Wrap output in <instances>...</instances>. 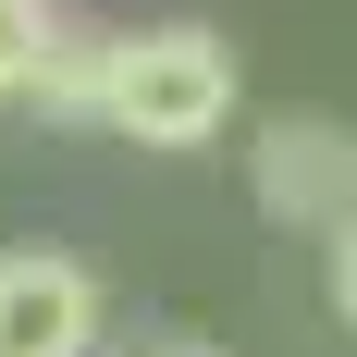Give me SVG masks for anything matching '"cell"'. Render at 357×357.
Wrapping results in <instances>:
<instances>
[{"instance_id": "6da1fadb", "label": "cell", "mask_w": 357, "mask_h": 357, "mask_svg": "<svg viewBox=\"0 0 357 357\" xmlns=\"http://www.w3.org/2000/svg\"><path fill=\"white\" fill-rule=\"evenodd\" d=\"M234 123V37L222 25H136L111 62V136L136 148H210Z\"/></svg>"}, {"instance_id": "7a4b0ae2", "label": "cell", "mask_w": 357, "mask_h": 357, "mask_svg": "<svg viewBox=\"0 0 357 357\" xmlns=\"http://www.w3.org/2000/svg\"><path fill=\"white\" fill-rule=\"evenodd\" d=\"M99 345H111V308L86 259L0 247V357H99Z\"/></svg>"}, {"instance_id": "3957f363", "label": "cell", "mask_w": 357, "mask_h": 357, "mask_svg": "<svg viewBox=\"0 0 357 357\" xmlns=\"http://www.w3.org/2000/svg\"><path fill=\"white\" fill-rule=\"evenodd\" d=\"M247 173H259V210L296 222V234H333V222L357 210V136L333 123V111H284V123H259Z\"/></svg>"}, {"instance_id": "277c9868", "label": "cell", "mask_w": 357, "mask_h": 357, "mask_svg": "<svg viewBox=\"0 0 357 357\" xmlns=\"http://www.w3.org/2000/svg\"><path fill=\"white\" fill-rule=\"evenodd\" d=\"M111 62H123V25L50 13V50H37V86H25V99L50 111V123H111Z\"/></svg>"}, {"instance_id": "5b68a950", "label": "cell", "mask_w": 357, "mask_h": 357, "mask_svg": "<svg viewBox=\"0 0 357 357\" xmlns=\"http://www.w3.org/2000/svg\"><path fill=\"white\" fill-rule=\"evenodd\" d=\"M50 13H62V0H0V99H25V86H37V50H50Z\"/></svg>"}, {"instance_id": "8992f818", "label": "cell", "mask_w": 357, "mask_h": 357, "mask_svg": "<svg viewBox=\"0 0 357 357\" xmlns=\"http://www.w3.org/2000/svg\"><path fill=\"white\" fill-rule=\"evenodd\" d=\"M99 357H210V333H185V321H160V333H123V345H99Z\"/></svg>"}, {"instance_id": "52a82bcc", "label": "cell", "mask_w": 357, "mask_h": 357, "mask_svg": "<svg viewBox=\"0 0 357 357\" xmlns=\"http://www.w3.org/2000/svg\"><path fill=\"white\" fill-rule=\"evenodd\" d=\"M333 308H345V333H357V210L333 222Z\"/></svg>"}]
</instances>
